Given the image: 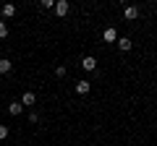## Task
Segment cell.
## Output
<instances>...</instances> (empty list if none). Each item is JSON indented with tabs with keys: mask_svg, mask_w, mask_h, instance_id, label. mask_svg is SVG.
Masks as SVG:
<instances>
[{
	"mask_svg": "<svg viewBox=\"0 0 157 146\" xmlns=\"http://www.w3.org/2000/svg\"><path fill=\"white\" fill-rule=\"evenodd\" d=\"M8 112L16 118V115H21V112H24V104H21V102H11V104H8Z\"/></svg>",
	"mask_w": 157,
	"mask_h": 146,
	"instance_id": "obj_8",
	"label": "cell"
},
{
	"mask_svg": "<svg viewBox=\"0 0 157 146\" xmlns=\"http://www.w3.org/2000/svg\"><path fill=\"white\" fill-rule=\"evenodd\" d=\"M81 68H84V71H94V68H97V57H92V55H86L84 57V60H81Z\"/></svg>",
	"mask_w": 157,
	"mask_h": 146,
	"instance_id": "obj_4",
	"label": "cell"
},
{
	"mask_svg": "<svg viewBox=\"0 0 157 146\" xmlns=\"http://www.w3.org/2000/svg\"><path fill=\"white\" fill-rule=\"evenodd\" d=\"M29 123H39V115L37 112H29Z\"/></svg>",
	"mask_w": 157,
	"mask_h": 146,
	"instance_id": "obj_15",
	"label": "cell"
},
{
	"mask_svg": "<svg viewBox=\"0 0 157 146\" xmlns=\"http://www.w3.org/2000/svg\"><path fill=\"white\" fill-rule=\"evenodd\" d=\"M0 13H3V18H13V16H16V5H13V3H6Z\"/></svg>",
	"mask_w": 157,
	"mask_h": 146,
	"instance_id": "obj_6",
	"label": "cell"
},
{
	"mask_svg": "<svg viewBox=\"0 0 157 146\" xmlns=\"http://www.w3.org/2000/svg\"><path fill=\"white\" fill-rule=\"evenodd\" d=\"M11 68H13V63L8 60V57H0V73L6 76V73H11Z\"/></svg>",
	"mask_w": 157,
	"mask_h": 146,
	"instance_id": "obj_9",
	"label": "cell"
},
{
	"mask_svg": "<svg viewBox=\"0 0 157 146\" xmlns=\"http://www.w3.org/2000/svg\"><path fill=\"white\" fill-rule=\"evenodd\" d=\"M68 11H71V5H68V0H55V13L58 16H68Z\"/></svg>",
	"mask_w": 157,
	"mask_h": 146,
	"instance_id": "obj_1",
	"label": "cell"
},
{
	"mask_svg": "<svg viewBox=\"0 0 157 146\" xmlns=\"http://www.w3.org/2000/svg\"><path fill=\"white\" fill-rule=\"evenodd\" d=\"M21 104H24V107H32V104H37V94H34V91H24V97H21Z\"/></svg>",
	"mask_w": 157,
	"mask_h": 146,
	"instance_id": "obj_3",
	"label": "cell"
},
{
	"mask_svg": "<svg viewBox=\"0 0 157 146\" xmlns=\"http://www.w3.org/2000/svg\"><path fill=\"white\" fill-rule=\"evenodd\" d=\"M102 39H105V42H118V31L113 26H107L105 31H102Z\"/></svg>",
	"mask_w": 157,
	"mask_h": 146,
	"instance_id": "obj_5",
	"label": "cell"
},
{
	"mask_svg": "<svg viewBox=\"0 0 157 146\" xmlns=\"http://www.w3.org/2000/svg\"><path fill=\"white\" fill-rule=\"evenodd\" d=\"M123 18L126 21H136V18H139V8L136 5H126L123 8Z\"/></svg>",
	"mask_w": 157,
	"mask_h": 146,
	"instance_id": "obj_2",
	"label": "cell"
},
{
	"mask_svg": "<svg viewBox=\"0 0 157 146\" xmlns=\"http://www.w3.org/2000/svg\"><path fill=\"white\" fill-rule=\"evenodd\" d=\"M39 8L50 11V8H55V0H39Z\"/></svg>",
	"mask_w": 157,
	"mask_h": 146,
	"instance_id": "obj_11",
	"label": "cell"
},
{
	"mask_svg": "<svg viewBox=\"0 0 157 146\" xmlns=\"http://www.w3.org/2000/svg\"><path fill=\"white\" fill-rule=\"evenodd\" d=\"M8 133H11V128H8V125H0V141H6Z\"/></svg>",
	"mask_w": 157,
	"mask_h": 146,
	"instance_id": "obj_13",
	"label": "cell"
},
{
	"mask_svg": "<svg viewBox=\"0 0 157 146\" xmlns=\"http://www.w3.org/2000/svg\"><path fill=\"white\" fill-rule=\"evenodd\" d=\"M6 37H8V24L0 21V39H6Z\"/></svg>",
	"mask_w": 157,
	"mask_h": 146,
	"instance_id": "obj_12",
	"label": "cell"
},
{
	"mask_svg": "<svg viewBox=\"0 0 157 146\" xmlns=\"http://www.w3.org/2000/svg\"><path fill=\"white\" fill-rule=\"evenodd\" d=\"M55 76H60V78H63V76H66V65H58L55 68Z\"/></svg>",
	"mask_w": 157,
	"mask_h": 146,
	"instance_id": "obj_14",
	"label": "cell"
},
{
	"mask_svg": "<svg viewBox=\"0 0 157 146\" xmlns=\"http://www.w3.org/2000/svg\"><path fill=\"white\" fill-rule=\"evenodd\" d=\"M118 50H121V52H128L131 50V39H128V37H118Z\"/></svg>",
	"mask_w": 157,
	"mask_h": 146,
	"instance_id": "obj_7",
	"label": "cell"
},
{
	"mask_svg": "<svg viewBox=\"0 0 157 146\" xmlns=\"http://www.w3.org/2000/svg\"><path fill=\"white\" fill-rule=\"evenodd\" d=\"M76 94H89V81H76Z\"/></svg>",
	"mask_w": 157,
	"mask_h": 146,
	"instance_id": "obj_10",
	"label": "cell"
}]
</instances>
